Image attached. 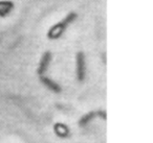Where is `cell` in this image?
<instances>
[{"instance_id": "3957f363", "label": "cell", "mask_w": 153, "mask_h": 143, "mask_svg": "<svg viewBox=\"0 0 153 143\" xmlns=\"http://www.w3.org/2000/svg\"><path fill=\"white\" fill-rule=\"evenodd\" d=\"M51 55L49 51H46L44 55H42V59L40 61V64H39V68H38V73L41 75L44 74V72L47 70L48 68V65L51 63Z\"/></svg>"}, {"instance_id": "7a4b0ae2", "label": "cell", "mask_w": 153, "mask_h": 143, "mask_svg": "<svg viewBox=\"0 0 153 143\" xmlns=\"http://www.w3.org/2000/svg\"><path fill=\"white\" fill-rule=\"evenodd\" d=\"M76 80L79 82H83L86 74V65H85V57L83 52H78L76 57Z\"/></svg>"}, {"instance_id": "5b68a950", "label": "cell", "mask_w": 153, "mask_h": 143, "mask_svg": "<svg viewBox=\"0 0 153 143\" xmlns=\"http://www.w3.org/2000/svg\"><path fill=\"white\" fill-rule=\"evenodd\" d=\"M97 116H99L98 111H97V112H90V113L86 114L85 116H83V117H82L81 119H80V121H79L80 125H82V126L86 125V124H87L88 122L91 121L92 119H94V118H96Z\"/></svg>"}, {"instance_id": "6da1fadb", "label": "cell", "mask_w": 153, "mask_h": 143, "mask_svg": "<svg viewBox=\"0 0 153 143\" xmlns=\"http://www.w3.org/2000/svg\"><path fill=\"white\" fill-rule=\"evenodd\" d=\"M76 18V13H69L61 22H59L58 24H56L55 26L51 28V30L48 32V38L51 39H58L67 28V26L69 25L71 22L74 21V19Z\"/></svg>"}, {"instance_id": "277c9868", "label": "cell", "mask_w": 153, "mask_h": 143, "mask_svg": "<svg viewBox=\"0 0 153 143\" xmlns=\"http://www.w3.org/2000/svg\"><path fill=\"white\" fill-rule=\"evenodd\" d=\"M40 80H41V83H42L44 86H46L49 90L53 91V92H56V93L61 92V87L56 82H53V80H51V78L46 77V76H43V75L40 76Z\"/></svg>"}]
</instances>
